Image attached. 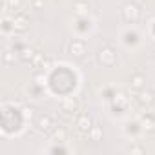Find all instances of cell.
Returning a JSON list of instances; mask_svg holds the SVG:
<instances>
[{"label":"cell","instance_id":"8","mask_svg":"<svg viewBox=\"0 0 155 155\" xmlns=\"http://www.w3.org/2000/svg\"><path fill=\"white\" fill-rule=\"evenodd\" d=\"M139 102H140V104L150 106V104H153V102H155V95H153L151 91H142V93L139 95Z\"/></svg>","mask_w":155,"mask_h":155},{"label":"cell","instance_id":"3","mask_svg":"<svg viewBox=\"0 0 155 155\" xmlns=\"http://www.w3.org/2000/svg\"><path fill=\"white\" fill-rule=\"evenodd\" d=\"M75 126L79 128L81 131L88 133V131L91 130V126H93V120H91V117H90L88 113H81L79 117H77V122H75Z\"/></svg>","mask_w":155,"mask_h":155},{"label":"cell","instance_id":"11","mask_svg":"<svg viewBox=\"0 0 155 155\" xmlns=\"http://www.w3.org/2000/svg\"><path fill=\"white\" fill-rule=\"evenodd\" d=\"M33 57H35V49H31V48H24V49L20 51V58H22V60H26V62H28V60H31Z\"/></svg>","mask_w":155,"mask_h":155},{"label":"cell","instance_id":"15","mask_svg":"<svg viewBox=\"0 0 155 155\" xmlns=\"http://www.w3.org/2000/svg\"><path fill=\"white\" fill-rule=\"evenodd\" d=\"M31 6H33V9H42L44 8V0H31Z\"/></svg>","mask_w":155,"mask_h":155},{"label":"cell","instance_id":"2","mask_svg":"<svg viewBox=\"0 0 155 155\" xmlns=\"http://www.w3.org/2000/svg\"><path fill=\"white\" fill-rule=\"evenodd\" d=\"M68 51H69V55H73L77 58H82L86 53V44L82 40H71L68 44Z\"/></svg>","mask_w":155,"mask_h":155},{"label":"cell","instance_id":"5","mask_svg":"<svg viewBox=\"0 0 155 155\" xmlns=\"http://www.w3.org/2000/svg\"><path fill=\"white\" fill-rule=\"evenodd\" d=\"M37 128H38L40 131H49V130L53 128L51 117H49V115H38V117H37Z\"/></svg>","mask_w":155,"mask_h":155},{"label":"cell","instance_id":"10","mask_svg":"<svg viewBox=\"0 0 155 155\" xmlns=\"http://www.w3.org/2000/svg\"><path fill=\"white\" fill-rule=\"evenodd\" d=\"M101 137H102V130H101V126H99V124H93L91 130L88 131V139L95 142V140H99Z\"/></svg>","mask_w":155,"mask_h":155},{"label":"cell","instance_id":"17","mask_svg":"<svg viewBox=\"0 0 155 155\" xmlns=\"http://www.w3.org/2000/svg\"><path fill=\"white\" fill-rule=\"evenodd\" d=\"M24 115L31 119V117H33V108H26V110H24Z\"/></svg>","mask_w":155,"mask_h":155},{"label":"cell","instance_id":"1","mask_svg":"<svg viewBox=\"0 0 155 155\" xmlns=\"http://www.w3.org/2000/svg\"><path fill=\"white\" fill-rule=\"evenodd\" d=\"M139 17H140V9H139V6H137V4L128 2V4H124V6H122V18H124L126 22L135 24V22L139 20Z\"/></svg>","mask_w":155,"mask_h":155},{"label":"cell","instance_id":"13","mask_svg":"<svg viewBox=\"0 0 155 155\" xmlns=\"http://www.w3.org/2000/svg\"><path fill=\"white\" fill-rule=\"evenodd\" d=\"M55 139H58V140H64V139H66V130H64V128H58V130H55Z\"/></svg>","mask_w":155,"mask_h":155},{"label":"cell","instance_id":"14","mask_svg":"<svg viewBox=\"0 0 155 155\" xmlns=\"http://www.w3.org/2000/svg\"><path fill=\"white\" fill-rule=\"evenodd\" d=\"M75 9L79 11V13H84L88 9V4L86 2H75Z\"/></svg>","mask_w":155,"mask_h":155},{"label":"cell","instance_id":"7","mask_svg":"<svg viewBox=\"0 0 155 155\" xmlns=\"http://www.w3.org/2000/svg\"><path fill=\"white\" fill-rule=\"evenodd\" d=\"M13 28H15L17 31H26V28H28L26 17H24V15H17L15 20H13Z\"/></svg>","mask_w":155,"mask_h":155},{"label":"cell","instance_id":"12","mask_svg":"<svg viewBox=\"0 0 155 155\" xmlns=\"http://www.w3.org/2000/svg\"><path fill=\"white\" fill-rule=\"evenodd\" d=\"M2 58H4L6 64H13V62H15V53H13V51H4Z\"/></svg>","mask_w":155,"mask_h":155},{"label":"cell","instance_id":"9","mask_svg":"<svg viewBox=\"0 0 155 155\" xmlns=\"http://www.w3.org/2000/svg\"><path fill=\"white\" fill-rule=\"evenodd\" d=\"M75 110H77V101L73 99V97H69V99H66L64 102H62V111H66V113H75Z\"/></svg>","mask_w":155,"mask_h":155},{"label":"cell","instance_id":"4","mask_svg":"<svg viewBox=\"0 0 155 155\" xmlns=\"http://www.w3.org/2000/svg\"><path fill=\"white\" fill-rule=\"evenodd\" d=\"M99 58L104 66H113L115 64V51L111 48H102L99 53Z\"/></svg>","mask_w":155,"mask_h":155},{"label":"cell","instance_id":"6","mask_svg":"<svg viewBox=\"0 0 155 155\" xmlns=\"http://www.w3.org/2000/svg\"><path fill=\"white\" fill-rule=\"evenodd\" d=\"M130 84H131L133 90H142L144 84H146V77L142 73H135V75H131V82Z\"/></svg>","mask_w":155,"mask_h":155},{"label":"cell","instance_id":"16","mask_svg":"<svg viewBox=\"0 0 155 155\" xmlns=\"http://www.w3.org/2000/svg\"><path fill=\"white\" fill-rule=\"evenodd\" d=\"M6 2H8V6H9V8H15V9L20 6V0H6Z\"/></svg>","mask_w":155,"mask_h":155}]
</instances>
